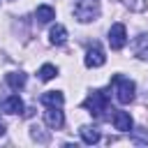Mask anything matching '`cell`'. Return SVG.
<instances>
[{
  "mask_svg": "<svg viewBox=\"0 0 148 148\" xmlns=\"http://www.w3.org/2000/svg\"><path fill=\"white\" fill-rule=\"evenodd\" d=\"M49 42H51L53 46H62V44L67 42V28L60 25V23H56V25L51 28V32H49Z\"/></svg>",
  "mask_w": 148,
  "mask_h": 148,
  "instance_id": "cell-9",
  "label": "cell"
},
{
  "mask_svg": "<svg viewBox=\"0 0 148 148\" xmlns=\"http://www.w3.org/2000/svg\"><path fill=\"white\" fill-rule=\"evenodd\" d=\"M125 44H127V30H125V25L123 23H113L109 28V46L116 49V51H120Z\"/></svg>",
  "mask_w": 148,
  "mask_h": 148,
  "instance_id": "cell-4",
  "label": "cell"
},
{
  "mask_svg": "<svg viewBox=\"0 0 148 148\" xmlns=\"http://www.w3.org/2000/svg\"><path fill=\"white\" fill-rule=\"evenodd\" d=\"M35 18H37L39 23H51V21L56 18V9L49 7V5H39L37 12H35Z\"/></svg>",
  "mask_w": 148,
  "mask_h": 148,
  "instance_id": "cell-13",
  "label": "cell"
},
{
  "mask_svg": "<svg viewBox=\"0 0 148 148\" xmlns=\"http://www.w3.org/2000/svg\"><path fill=\"white\" fill-rule=\"evenodd\" d=\"M79 134H81L83 143H88V146H92V143H97V141H99V130H97V127H92V125H83V127L79 130Z\"/></svg>",
  "mask_w": 148,
  "mask_h": 148,
  "instance_id": "cell-12",
  "label": "cell"
},
{
  "mask_svg": "<svg viewBox=\"0 0 148 148\" xmlns=\"http://www.w3.org/2000/svg\"><path fill=\"white\" fill-rule=\"evenodd\" d=\"M132 51H134L136 58L148 60V32H141L132 39Z\"/></svg>",
  "mask_w": 148,
  "mask_h": 148,
  "instance_id": "cell-6",
  "label": "cell"
},
{
  "mask_svg": "<svg viewBox=\"0 0 148 148\" xmlns=\"http://www.w3.org/2000/svg\"><path fill=\"white\" fill-rule=\"evenodd\" d=\"M72 12H74V18L79 23H92V21H97L102 5H99V0H74Z\"/></svg>",
  "mask_w": 148,
  "mask_h": 148,
  "instance_id": "cell-1",
  "label": "cell"
},
{
  "mask_svg": "<svg viewBox=\"0 0 148 148\" xmlns=\"http://www.w3.org/2000/svg\"><path fill=\"white\" fill-rule=\"evenodd\" d=\"M2 111H5V113H21V111H23V99H21L18 95L7 97V99L2 102Z\"/></svg>",
  "mask_w": 148,
  "mask_h": 148,
  "instance_id": "cell-11",
  "label": "cell"
},
{
  "mask_svg": "<svg viewBox=\"0 0 148 148\" xmlns=\"http://www.w3.org/2000/svg\"><path fill=\"white\" fill-rule=\"evenodd\" d=\"M134 90H136L134 81H130L127 76H120V74L113 76V92H116V99L120 104H130L134 99Z\"/></svg>",
  "mask_w": 148,
  "mask_h": 148,
  "instance_id": "cell-2",
  "label": "cell"
},
{
  "mask_svg": "<svg viewBox=\"0 0 148 148\" xmlns=\"http://www.w3.org/2000/svg\"><path fill=\"white\" fill-rule=\"evenodd\" d=\"M25 79H28V76H25L23 72H9V74H7V86L14 88V90H18V88L25 86Z\"/></svg>",
  "mask_w": 148,
  "mask_h": 148,
  "instance_id": "cell-14",
  "label": "cell"
},
{
  "mask_svg": "<svg viewBox=\"0 0 148 148\" xmlns=\"http://www.w3.org/2000/svg\"><path fill=\"white\" fill-rule=\"evenodd\" d=\"M44 123L51 127V130H60L65 125V116L60 111V106H46L44 111Z\"/></svg>",
  "mask_w": 148,
  "mask_h": 148,
  "instance_id": "cell-5",
  "label": "cell"
},
{
  "mask_svg": "<svg viewBox=\"0 0 148 148\" xmlns=\"http://www.w3.org/2000/svg\"><path fill=\"white\" fill-rule=\"evenodd\" d=\"M118 2H123L130 12H143L146 9V0H118Z\"/></svg>",
  "mask_w": 148,
  "mask_h": 148,
  "instance_id": "cell-16",
  "label": "cell"
},
{
  "mask_svg": "<svg viewBox=\"0 0 148 148\" xmlns=\"http://www.w3.org/2000/svg\"><path fill=\"white\" fill-rule=\"evenodd\" d=\"M5 132H7V127H5V123H2V120H0V136H2V134H5Z\"/></svg>",
  "mask_w": 148,
  "mask_h": 148,
  "instance_id": "cell-17",
  "label": "cell"
},
{
  "mask_svg": "<svg viewBox=\"0 0 148 148\" xmlns=\"http://www.w3.org/2000/svg\"><path fill=\"white\" fill-rule=\"evenodd\" d=\"M132 116L127 113V111H116L113 113V127L118 130V132H130L132 130Z\"/></svg>",
  "mask_w": 148,
  "mask_h": 148,
  "instance_id": "cell-8",
  "label": "cell"
},
{
  "mask_svg": "<svg viewBox=\"0 0 148 148\" xmlns=\"http://www.w3.org/2000/svg\"><path fill=\"white\" fill-rule=\"evenodd\" d=\"M83 109H88L92 116H102L109 109V95L104 90H92L86 99H83Z\"/></svg>",
  "mask_w": 148,
  "mask_h": 148,
  "instance_id": "cell-3",
  "label": "cell"
},
{
  "mask_svg": "<svg viewBox=\"0 0 148 148\" xmlns=\"http://www.w3.org/2000/svg\"><path fill=\"white\" fill-rule=\"evenodd\" d=\"M106 62V56L99 46H92L86 51V67H102Z\"/></svg>",
  "mask_w": 148,
  "mask_h": 148,
  "instance_id": "cell-7",
  "label": "cell"
},
{
  "mask_svg": "<svg viewBox=\"0 0 148 148\" xmlns=\"http://www.w3.org/2000/svg\"><path fill=\"white\" fill-rule=\"evenodd\" d=\"M53 76H58V67H56V65H49V62H46V65L39 67V79H42V81H51Z\"/></svg>",
  "mask_w": 148,
  "mask_h": 148,
  "instance_id": "cell-15",
  "label": "cell"
},
{
  "mask_svg": "<svg viewBox=\"0 0 148 148\" xmlns=\"http://www.w3.org/2000/svg\"><path fill=\"white\" fill-rule=\"evenodd\" d=\"M42 104L44 106H62L65 104V95L60 90H49L42 95Z\"/></svg>",
  "mask_w": 148,
  "mask_h": 148,
  "instance_id": "cell-10",
  "label": "cell"
}]
</instances>
